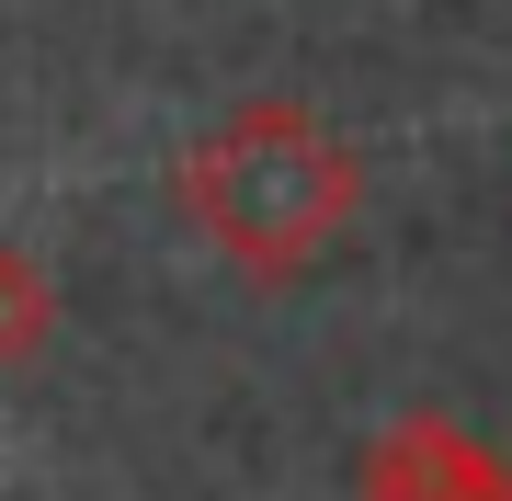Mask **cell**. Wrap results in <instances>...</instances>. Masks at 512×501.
Masks as SVG:
<instances>
[{
    "label": "cell",
    "mask_w": 512,
    "mask_h": 501,
    "mask_svg": "<svg viewBox=\"0 0 512 501\" xmlns=\"http://www.w3.org/2000/svg\"><path fill=\"white\" fill-rule=\"evenodd\" d=\"M171 194H183L194 240L239 262L251 285H296L319 274L330 240H342L353 217H365V160L330 137V114L308 103H239L217 126L183 149L171 171Z\"/></svg>",
    "instance_id": "cell-1"
},
{
    "label": "cell",
    "mask_w": 512,
    "mask_h": 501,
    "mask_svg": "<svg viewBox=\"0 0 512 501\" xmlns=\"http://www.w3.org/2000/svg\"><path fill=\"white\" fill-rule=\"evenodd\" d=\"M353 490L365 501H512V456L490 445V433L444 422V410H399V422L365 445Z\"/></svg>",
    "instance_id": "cell-2"
},
{
    "label": "cell",
    "mask_w": 512,
    "mask_h": 501,
    "mask_svg": "<svg viewBox=\"0 0 512 501\" xmlns=\"http://www.w3.org/2000/svg\"><path fill=\"white\" fill-rule=\"evenodd\" d=\"M46 342H57V274H46L23 240H0V376L35 365Z\"/></svg>",
    "instance_id": "cell-3"
}]
</instances>
